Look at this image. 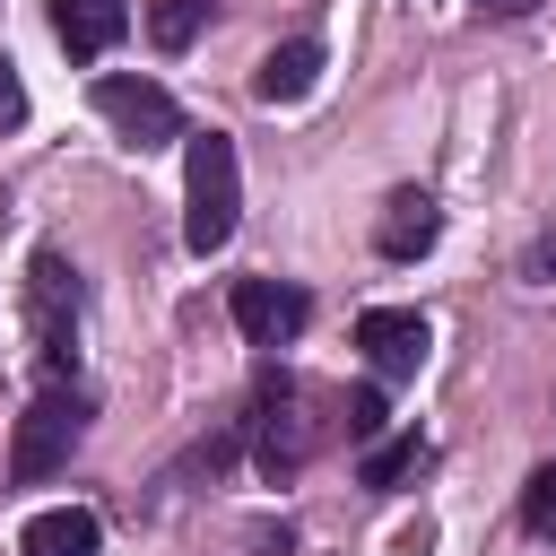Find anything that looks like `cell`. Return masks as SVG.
I'll return each instance as SVG.
<instances>
[{"label": "cell", "mask_w": 556, "mask_h": 556, "mask_svg": "<svg viewBox=\"0 0 556 556\" xmlns=\"http://www.w3.org/2000/svg\"><path fill=\"white\" fill-rule=\"evenodd\" d=\"M521 530L556 547V469H530L521 478Z\"/></svg>", "instance_id": "obj_14"}, {"label": "cell", "mask_w": 556, "mask_h": 556, "mask_svg": "<svg viewBox=\"0 0 556 556\" xmlns=\"http://www.w3.org/2000/svg\"><path fill=\"white\" fill-rule=\"evenodd\" d=\"M235 208H243V165L226 130H191L182 139V243L208 261L235 243Z\"/></svg>", "instance_id": "obj_1"}, {"label": "cell", "mask_w": 556, "mask_h": 556, "mask_svg": "<svg viewBox=\"0 0 556 556\" xmlns=\"http://www.w3.org/2000/svg\"><path fill=\"white\" fill-rule=\"evenodd\" d=\"M226 313H235V330H243L252 348H287V339L313 321V295H304V287H287V278H235Z\"/></svg>", "instance_id": "obj_6"}, {"label": "cell", "mask_w": 556, "mask_h": 556, "mask_svg": "<svg viewBox=\"0 0 556 556\" xmlns=\"http://www.w3.org/2000/svg\"><path fill=\"white\" fill-rule=\"evenodd\" d=\"M87 443V391L78 382H43L35 408L17 417V443H9V478L17 486H43L70 469V452Z\"/></svg>", "instance_id": "obj_2"}, {"label": "cell", "mask_w": 556, "mask_h": 556, "mask_svg": "<svg viewBox=\"0 0 556 556\" xmlns=\"http://www.w3.org/2000/svg\"><path fill=\"white\" fill-rule=\"evenodd\" d=\"M252 452H261V478L269 486H287L304 460H313V443H321V417H304V382L295 374H269L261 391H252Z\"/></svg>", "instance_id": "obj_4"}, {"label": "cell", "mask_w": 556, "mask_h": 556, "mask_svg": "<svg viewBox=\"0 0 556 556\" xmlns=\"http://www.w3.org/2000/svg\"><path fill=\"white\" fill-rule=\"evenodd\" d=\"M26 313H35L43 374L70 382V365H78V269H70L61 243H35V261H26Z\"/></svg>", "instance_id": "obj_3"}, {"label": "cell", "mask_w": 556, "mask_h": 556, "mask_svg": "<svg viewBox=\"0 0 556 556\" xmlns=\"http://www.w3.org/2000/svg\"><path fill=\"white\" fill-rule=\"evenodd\" d=\"M200 17H208V0H156V9H148V35H156L165 52H182V43L200 35Z\"/></svg>", "instance_id": "obj_13"}, {"label": "cell", "mask_w": 556, "mask_h": 556, "mask_svg": "<svg viewBox=\"0 0 556 556\" xmlns=\"http://www.w3.org/2000/svg\"><path fill=\"white\" fill-rule=\"evenodd\" d=\"M313 87H321V43H313V35L269 43V52H261V70H252V96H261V104H304Z\"/></svg>", "instance_id": "obj_8"}, {"label": "cell", "mask_w": 556, "mask_h": 556, "mask_svg": "<svg viewBox=\"0 0 556 556\" xmlns=\"http://www.w3.org/2000/svg\"><path fill=\"white\" fill-rule=\"evenodd\" d=\"M26 122V87H17V61L0 52V130H17Z\"/></svg>", "instance_id": "obj_16"}, {"label": "cell", "mask_w": 556, "mask_h": 556, "mask_svg": "<svg viewBox=\"0 0 556 556\" xmlns=\"http://www.w3.org/2000/svg\"><path fill=\"white\" fill-rule=\"evenodd\" d=\"M96 113H104L122 139H139V148L182 139V104H174L156 78H96Z\"/></svg>", "instance_id": "obj_5"}, {"label": "cell", "mask_w": 556, "mask_h": 556, "mask_svg": "<svg viewBox=\"0 0 556 556\" xmlns=\"http://www.w3.org/2000/svg\"><path fill=\"white\" fill-rule=\"evenodd\" d=\"M17 547H26V556H96V547H104V521H96L87 504H52V513L26 521Z\"/></svg>", "instance_id": "obj_11"}, {"label": "cell", "mask_w": 556, "mask_h": 556, "mask_svg": "<svg viewBox=\"0 0 556 556\" xmlns=\"http://www.w3.org/2000/svg\"><path fill=\"white\" fill-rule=\"evenodd\" d=\"M417 469H426V443H417V434H391V443L365 452V486H374V495H391V486L417 478Z\"/></svg>", "instance_id": "obj_12"}, {"label": "cell", "mask_w": 556, "mask_h": 556, "mask_svg": "<svg viewBox=\"0 0 556 556\" xmlns=\"http://www.w3.org/2000/svg\"><path fill=\"white\" fill-rule=\"evenodd\" d=\"M356 348L374 356L382 382H408V374L426 365L434 330H426V313H408V304H374V313H356Z\"/></svg>", "instance_id": "obj_7"}, {"label": "cell", "mask_w": 556, "mask_h": 556, "mask_svg": "<svg viewBox=\"0 0 556 556\" xmlns=\"http://www.w3.org/2000/svg\"><path fill=\"white\" fill-rule=\"evenodd\" d=\"M339 426H348V443H374L382 434V391H348L339 400Z\"/></svg>", "instance_id": "obj_15"}, {"label": "cell", "mask_w": 556, "mask_h": 556, "mask_svg": "<svg viewBox=\"0 0 556 556\" xmlns=\"http://www.w3.org/2000/svg\"><path fill=\"white\" fill-rule=\"evenodd\" d=\"M521 278H556V235H539V243L521 252Z\"/></svg>", "instance_id": "obj_17"}, {"label": "cell", "mask_w": 556, "mask_h": 556, "mask_svg": "<svg viewBox=\"0 0 556 556\" xmlns=\"http://www.w3.org/2000/svg\"><path fill=\"white\" fill-rule=\"evenodd\" d=\"M434 235H443L434 191H391V200H382V226H374L382 261H417V252H434Z\"/></svg>", "instance_id": "obj_9"}, {"label": "cell", "mask_w": 556, "mask_h": 556, "mask_svg": "<svg viewBox=\"0 0 556 556\" xmlns=\"http://www.w3.org/2000/svg\"><path fill=\"white\" fill-rule=\"evenodd\" d=\"M486 9H495V17H513V9H530V0H486Z\"/></svg>", "instance_id": "obj_18"}, {"label": "cell", "mask_w": 556, "mask_h": 556, "mask_svg": "<svg viewBox=\"0 0 556 556\" xmlns=\"http://www.w3.org/2000/svg\"><path fill=\"white\" fill-rule=\"evenodd\" d=\"M122 26H130V9H122V0H52V35H61V52H70V61L113 52V43H122Z\"/></svg>", "instance_id": "obj_10"}]
</instances>
